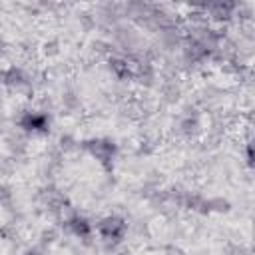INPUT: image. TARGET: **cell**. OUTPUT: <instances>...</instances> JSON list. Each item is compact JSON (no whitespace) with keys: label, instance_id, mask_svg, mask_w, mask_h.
Listing matches in <instances>:
<instances>
[{"label":"cell","instance_id":"6da1fadb","mask_svg":"<svg viewBox=\"0 0 255 255\" xmlns=\"http://www.w3.org/2000/svg\"><path fill=\"white\" fill-rule=\"evenodd\" d=\"M98 231H100V235H102L104 239H108V241H120V239H124V235H126V231H128V225H126V221H124L122 217H118V215H108V217H104V219L98 223Z\"/></svg>","mask_w":255,"mask_h":255},{"label":"cell","instance_id":"7a4b0ae2","mask_svg":"<svg viewBox=\"0 0 255 255\" xmlns=\"http://www.w3.org/2000/svg\"><path fill=\"white\" fill-rule=\"evenodd\" d=\"M88 149L102 163H110L116 155V145L110 139H92V141H88Z\"/></svg>","mask_w":255,"mask_h":255},{"label":"cell","instance_id":"3957f363","mask_svg":"<svg viewBox=\"0 0 255 255\" xmlns=\"http://www.w3.org/2000/svg\"><path fill=\"white\" fill-rule=\"evenodd\" d=\"M20 128L26 131H46L48 129V118L38 112H26L20 118Z\"/></svg>","mask_w":255,"mask_h":255},{"label":"cell","instance_id":"277c9868","mask_svg":"<svg viewBox=\"0 0 255 255\" xmlns=\"http://www.w3.org/2000/svg\"><path fill=\"white\" fill-rule=\"evenodd\" d=\"M68 225H70L72 233L78 235V237H88L92 233V223L88 219H84V217H72Z\"/></svg>","mask_w":255,"mask_h":255},{"label":"cell","instance_id":"5b68a950","mask_svg":"<svg viewBox=\"0 0 255 255\" xmlns=\"http://www.w3.org/2000/svg\"><path fill=\"white\" fill-rule=\"evenodd\" d=\"M112 70H114L120 78H124V76H128V74H129L128 64H126V62H122V60H114V62H112Z\"/></svg>","mask_w":255,"mask_h":255},{"label":"cell","instance_id":"8992f818","mask_svg":"<svg viewBox=\"0 0 255 255\" xmlns=\"http://www.w3.org/2000/svg\"><path fill=\"white\" fill-rule=\"evenodd\" d=\"M245 157H247V163L255 169V139H251L247 143V149H245Z\"/></svg>","mask_w":255,"mask_h":255}]
</instances>
